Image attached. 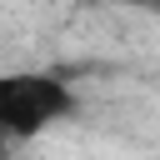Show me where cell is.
Listing matches in <instances>:
<instances>
[{
    "instance_id": "1",
    "label": "cell",
    "mask_w": 160,
    "mask_h": 160,
    "mask_svg": "<svg viewBox=\"0 0 160 160\" xmlns=\"http://www.w3.org/2000/svg\"><path fill=\"white\" fill-rule=\"evenodd\" d=\"M80 110V95L65 75L50 70H0V135L25 145L45 135L50 125L70 120Z\"/></svg>"
},
{
    "instance_id": "2",
    "label": "cell",
    "mask_w": 160,
    "mask_h": 160,
    "mask_svg": "<svg viewBox=\"0 0 160 160\" xmlns=\"http://www.w3.org/2000/svg\"><path fill=\"white\" fill-rule=\"evenodd\" d=\"M90 5H150V0H90Z\"/></svg>"
},
{
    "instance_id": "3",
    "label": "cell",
    "mask_w": 160,
    "mask_h": 160,
    "mask_svg": "<svg viewBox=\"0 0 160 160\" xmlns=\"http://www.w3.org/2000/svg\"><path fill=\"white\" fill-rule=\"evenodd\" d=\"M10 145H15V140H5V135H0V160H10Z\"/></svg>"
}]
</instances>
